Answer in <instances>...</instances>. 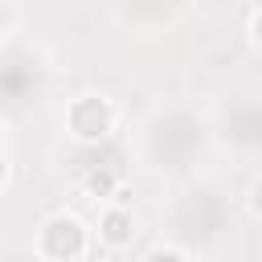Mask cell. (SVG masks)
<instances>
[{
	"instance_id": "obj_1",
	"label": "cell",
	"mask_w": 262,
	"mask_h": 262,
	"mask_svg": "<svg viewBox=\"0 0 262 262\" xmlns=\"http://www.w3.org/2000/svg\"><path fill=\"white\" fill-rule=\"evenodd\" d=\"M90 250V229L74 213H53L33 233V254L41 262H82Z\"/></svg>"
},
{
	"instance_id": "obj_2",
	"label": "cell",
	"mask_w": 262,
	"mask_h": 262,
	"mask_svg": "<svg viewBox=\"0 0 262 262\" xmlns=\"http://www.w3.org/2000/svg\"><path fill=\"white\" fill-rule=\"evenodd\" d=\"M119 123V111L111 98L102 94H78L70 106H66V131L78 139V143H102Z\"/></svg>"
},
{
	"instance_id": "obj_3",
	"label": "cell",
	"mask_w": 262,
	"mask_h": 262,
	"mask_svg": "<svg viewBox=\"0 0 262 262\" xmlns=\"http://www.w3.org/2000/svg\"><path fill=\"white\" fill-rule=\"evenodd\" d=\"M131 237H135V217H131V209L106 205V209L98 213V242H102L106 250H127Z\"/></svg>"
},
{
	"instance_id": "obj_4",
	"label": "cell",
	"mask_w": 262,
	"mask_h": 262,
	"mask_svg": "<svg viewBox=\"0 0 262 262\" xmlns=\"http://www.w3.org/2000/svg\"><path fill=\"white\" fill-rule=\"evenodd\" d=\"M86 192L90 196H115V172L111 168H98L86 176Z\"/></svg>"
},
{
	"instance_id": "obj_5",
	"label": "cell",
	"mask_w": 262,
	"mask_h": 262,
	"mask_svg": "<svg viewBox=\"0 0 262 262\" xmlns=\"http://www.w3.org/2000/svg\"><path fill=\"white\" fill-rule=\"evenodd\" d=\"M143 262H188V254L176 250V246H156V250L143 254Z\"/></svg>"
},
{
	"instance_id": "obj_6",
	"label": "cell",
	"mask_w": 262,
	"mask_h": 262,
	"mask_svg": "<svg viewBox=\"0 0 262 262\" xmlns=\"http://www.w3.org/2000/svg\"><path fill=\"white\" fill-rule=\"evenodd\" d=\"M246 205H250V213H254V217L262 221V176H258V180L250 184V196H246Z\"/></svg>"
},
{
	"instance_id": "obj_7",
	"label": "cell",
	"mask_w": 262,
	"mask_h": 262,
	"mask_svg": "<svg viewBox=\"0 0 262 262\" xmlns=\"http://www.w3.org/2000/svg\"><path fill=\"white\" fill-rule=\"evenodd\" d=\"M250 41H254V49L262 53V8L250 16Z\"/></svg>"
}]
</instances>
